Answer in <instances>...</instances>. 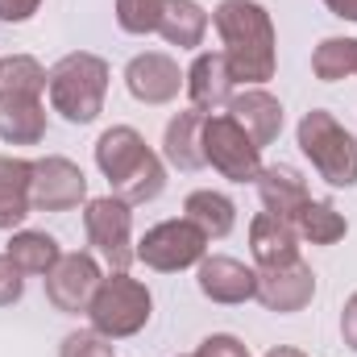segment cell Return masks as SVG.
Wrapping results in <instances>:
<instances>
[{
    "label": "cell",
    "mask_w": 357,
    "mask_h": 357,
    "mask_svg": "<svg viewBox=\"0 0 357 357\" xmlns=\"http://www.w3.org/2000/svg\"><path fill=\"white\" fill-rule=\"evenodd\" d=\"M158 33L178 46V50H195L208 33V13L195 4V0H162V21H158Z\"/></svg>",
    "instance_id": "cell-22"
},
{
    "label": "cell",
    "mask_w": 357,
    "mask_h": 357,
    "mask_svg": "<svg viewBox=\"0 0 357 357\" xmlns=\"http://www.w3.org/2000/svg\"><path fill=\"white\" fill-rule=\"evenodd\" d=\"M324 4H328L333 17H341V21H357V0H324Z\"/></svg>",
    "instance_id": "cell-33"
},
{
    "label": "cell",
    "mask_w": 357,
    "mask_h": 357,
    "mask_svg": "<svg viewBox=\"0 0 357 357\" xmlns=\"http://www.w3.org/2000/svg\"><path fill=\"white\" fill-rule=\"evenodd\" d=\"M8 262L21 270V274H50L54 262L63 258V250H59V241L50 237V233H38V229H21V233H13V241H8Z\"/></svg>",
    "instance_id": "cell-23"
},
{
    "label": "cell",
    "mask_w": 357,
    "mask_h": 357,
    "mask_svg": "<svg viewBox=\"0 0 357 357\" xmlns=\"http://www.w3.org/2000/svg\"><path fill=\"white\" fill-rule=\"evenodd\" d=\"M42 0H0V21H29Z\"/></svg>",
    "instance_id": "cell-31"
},
{
    "label": "cell",
    "mask_w": 357,
    "mask_h": 357,
    "mask_svg": "<svg viewBox=\"0 0 357 357\" xmlns=\"http://www.w3.org/2000/svg\"><path fill=\"white\" fill-rule=\"evenodd\" d=\"M295 233L303 237V241H312V245H337L345 233H349V225H345V216L328 204V199H307L299 212H295Z\"/></svg>",
    "instance_id": "cell-24"
},
{
    "label": "cell",
    "mask_w": 357,
    "mask_h": 357,
    "mask_svg": "<svg viewBox=\"0 0 357 357\" xmlns=\"http://www.w3.org/2000/svg\"><path fill=\"white\" fill-rule=\"evenodd\" d=\"M299 150L312 158L324 183L333 187H357V137L324 108L303 112L299 121Z\"/></svg>",
    "instance_id": "cell-5"
},
{
    "label": "cell",
    "mask_w": 357,
    "mask_h": 357,
    "mask_svg": "<svg viewBox=\"0 0 357 357\" xmlns=\"http://www.w3.org/2000/svg\"><path fill=\"white\" fill-rule=\"evenodd\" d=\"M29 183H33V162L0 158V229H17L29 216V208H33Z\"/></svg>",
    "instance_id": "cell-20"
},
{
    "label": "cell",
    "mask_w": 357,
    "mask_h": 357,
    "mask_svg": "<svg viewBox=\"0 0 357 357\" xmlns=\"http://www.w3.org/2000/svg\"><path fill=\"white\" fill-rule=\"evenodd\" d=\"M354 75H357V71H354Z\"/></svg>",
    "instance_id": "cell-35"
},
{
    "label": "cell",
    "mask_w": 357,
    "mask_h": 357,
    "mask_svg": "<svg viewBox=\"0 0 357 357\" xmlns=\"http://www.w3.org/2000/svg\"><path fill=\"white\" fill-rule=\"evenodd\" d=\"M299 233H295V225L291 220H282V216H254V225H250V254H254V262L258 270H270V266H282V262H295L299 258Z\"/></svg>",
    "instance_id": "cell-16"
},
{
    "label": "cell",
    "mask_w": 357,
    "mask_h": 357,
    "mask_svg": "<svg viewBox=\"0 0 357 357\" xmlns=\"http://www.w3.org/2000/svg\"><path fill=\"white\" fill-rule=\"evenodd\" d=\"M204 258H208V237L187 216L183 220H162V225L146 229V237L137 241V262H146L150 270H162V274L199 266Z\"/></svg>",
    "instance_id": "cell-8"
},
{
    "label": "cell",
    "mask_w": 357,
    "mask_h": 357,
    "mask_svg": "<svg viewBox=\"0 0 357 357\" xmlns=\"http://www.w3.org/2000/svg\"><path fill=\"white\" fill-rule=\"evenodd\" d=\"M195 357H250V349H245L237 337H229V333H212V337L199 341Z\"/></svg>",
    "instance_id": "cell-29"
},
{
    "label": "cell",
    "mask_w": 357,
    "mask_h": 357,
    "mask_svg": "<svg viewBox=\"0 0 357 357\" xmlns=\"http://www.w3.org/2000/svg\"><path fill=\"white\" fill-rule=\"evenodd\" d=\"M229 116L250 133V142H254L258 150H266L270 142L282 133V104H278L266 88L237 91V96L229 100Z\"/></svg>",
    "instance_id": "cell-14"
},
{
    "label": "cell",
    "mask_w": 357,
    "mask_h": 357,
    "mask_svg": "<svg viewBox=\"0 0 357 357\" xmlns=\"http://www.w3.org/2000/svg\"><path fill=\"white\" fill-rule=\"evenodd\" d=\"M199 291L212 303H250L258 299V270H250L237 258L212 254L199 262Z\"/></svg>",
    "instance_id": "cell-13"
},
{
    "label": "cell",
    "mask_w": 357,
    "mask_h": 357,
    "mask_svg": "<svg viewBox=\"0 0 357 357\" xmlns=\"http://www.w3.org/2000/svg\"><path fill=\"white\" fill-rule=\"evenodd\" d=\"M258 195H262V204H266L270 216H282V220H295V212L312 199L307 195V183L303 175L295 171V167H262V175H258Z\"/></svg>",
    "instance_id": "cell-19"
},
{
    "label": "cell",
    "mask_w": 357,
    "mask_h": 357,
    "mask_svg": "<svg viewBox=\"0 0 357 357\" xmlns=\"http://www.w3.org/2000/svg\"><path fill=\"white\" fill-rule=\"evenodd\" d=\"M0 137L8 146H38L46 137V108L38 96L0 91Z\"/></svg>",
    "instance_id": "cell-17"
},
{
    "label": "cell",
    "mask_w": 357,
    "mask_h": 357,
    "mask_svg": "<svg viewBox=\"0 0 357 357\" xmlns=\"http://www.w3.org/2000/svg\"><path fill=\"white\" fill-rule=\"evenodd\" d=\"M212 25L225 42V63L233 84H266L278 67V38L274 21L258 0H220Z\"/></svg>",
    "instance_id": "cell-1"
},
{
    "label": "cell",
    "mask_w": 357,
    "mask_h": 357,
    "mask_svg": "<svg viewBox=\"0 0 357 357\" xmlns=\"http://www.w3.org/2000/svg\"><path fill=\"white\" fill-rule=\"evenodd\" d=\"M341 337H345V345L357 354V291L345 299V312H341Z\"/></svg>",
    "instance_id": "cell-32"
},
{
    "label": "cell",
    "mask_w": 357,
    "mask_h": 357,
    "mask_svg": "<svg viewBox=\"0 0 357 357\" xmlns=\"http://www.w3.org/2000/svg\"><path fill=\"white\" fill-rule=\"evenodd\" d=\"M266 357H307V354H299V349H287V345H274Z\"/></svg>",
    "instance_id": "cell-34"
},
{
    "label": "cell",
    "mask_w": 357,
    "mask_h": 357,
    "mask_svg": "<svg viewBox=\"0 0 357 357\" xmlns=\"http://www.w3.org/2000/svg\"><path fill=\"white\" fill-rule=\"evenodd\" d=\"M50 104L63 121L71 125H91L104 112L108 96V63L96 54H67L50 67Z\"/></svg>",
    "instance_id": "cell-3"
},
{
    "label": "cell",
    "mask_w": 357,
    "mask_h": 357,
    "mask_svg": "<svg viewBox=\"0 0 357 357\" xmlns=\"http://www.w3.org/2000/svg\"><path fill=\"white\" fill-rule=\"evenodd\" d=\"M204 162L220 171L229 183H258L262 175V150L229 112L204 116Z\"/></svg>",
    "instance_id": "cell-6"
},
{
    "label": "cell",
    "mask_w": 357,
    "mask_h": 357,
    "mask_svg": "<svg viewBox=\"0 0 357 357\" xmlns=\"http://www.w3.org/2000/svg\"><path fill=\"white\" fill-rule=\"evenodd\" d=\"M29 199L38 212H67L79 208L88 199V175L71 162V158H42L33 162V183H29Z\"/></svg>",
    "instance_id": "cell-9"
},
{
    "label": "cell",
    "mask_w": 357,
    "mask_h": 357,
    "mask_svg": "<svg viewBox=\"0 0 357 357\" xmlns=\"http://www.w3.org/2000/svg\"><path fill=\"white\" fill-rule=\"evenodd\" d=\"M316 295V274L307 262H282V266L258 270V303L266 312L278 316H291V312H303Z\"/></svg>",
    "instance_id": "cell-11"
},
{
    "label": "cell",
    "mask_w": 357,
    "mask_h": 357,
    "mask_svg": "<svg viewBox=\"0 0 357 357\" xmlns=\"http://www.w3.org/2000/svg\"><path fill=\"white\" fill-rule=\"evenodd\" d=\"M96 167H100V175L108 178L112 195L125 199L129 208L158 199L162 187H167L162 158L146 146V137L133 125H112V129L100 133V142H96Z\"/></svg>",
    "instance_id": "cell-2"
},
{
    "label": "cell",
    "mask_w": 357,
    "mask_h": 357,
    "mask_svg": "<svg viewBox=\"0 0 357 357\" xmlns=\"http://www.w3.org/2000/svg\"><path fill=\"white\" fill-rule=\"evenodd\" d=\"M150 316H154V295L146 291V282L129 278L125 270H112L108 278H100L88 307V320L100 337L108 341L137 337L150 324Z\"/></svg>",
    "instance_id": "cell-4"
},
{
    "label": "cell",
    "mask_w": 357,
    "mask_h": 357,
    "mask_svg": "<svg viewBox=\"0 0 357 357\" xmlns=\"http://www.w3.org/2000/svg\"><path fill=\"white\" fill-rule=\"evenodd\" d=\"M59 357H112V345H108V337H100L96 328H91V333H71V337L63 341Z\"/></svg>",
    "instance_id": "cell-28"
},
{
    "label": "cell",
    "mask_w": 357,
    "mask_h": 357,
    "mask_svg": "<svg viewBox=\"0 0 357 357\" xmlns=\"http://www.w3.org/2000/svg\"><path fill=\"white\" fill-rule=\"evenodd\" d=\"M187 96H191V108L199 112H216L220 104L233 100V75H229V63H225V50H204L195 54L191 71H187Z\"/></svg>",
    "instance_id": "cell-15"
},
{
    "label": "cell",
    "mask_w": 357,
    "mask_h": 357,
    "mask_svg": "<svg viewBox=\"0 0 357 357\" xmlns=\"http://www.w3.org/2000/svg\"><path fill=\"white\" fill-rule=\"evenodd\" d=\"M204 116L208 112H199V108H187V112L171 116V125L162 133V154H167L171 167H178V171L208 167L204 162Z\"/></svg>",
    "instance_id": "cell-18"
},
{
    "label": "cell",
    "mask_w": 357,
    "mask_h": 357,
    "mask_svg": "<svg viewBox=\"0 0 357 357\" xmlns=\"http://www.w3.org/2000/svg\"><path fill=\"white\" fill-rule=\"evenodd\" d=\"M162 0H116V25L125 33H158Z\"/></svg>",
    "instance_id": "cell-27"
},
{
    "label": "cell",
    "mask_w": 357,
    "mask_h": 357,
    "mask_svg": "<svg viewBox=\"0 0 357 357\" xmlns=\"http://www.w3.org/2000/svg\"><path fill=\"white\" fill-rule=\"evenodd\" d=\"M50 88V71L29 59V54H13V59H0V91H13V96H38Z\"/></svg>",
    "instance_id": "cell-25"
},
{
    "label": "cell",
    "mask_w": 357,
    "mask_h": 357,
    "mask_svg": "<svg viewBox=\"0 0 357 357\" xmlns=\"http://www.w3.org/2000/svg\"><path fill=\"white\" fill-rule=\"evenodd\" d=\"M312 71L324 84H337L357 71V38H324L312 54Z\"/></svg>",
    "instance_id": "cell-26"
},
{
    "label": "cell",
    "mask_w": 357,
    "mask_h": 357,
    "mask_svg": "<svg viewBox=\"0 0 357 357\" xmlns=\"http://www.w3.org/2000/svg\"><path fill=\"white\" fill-rule=\"evenodd\" d=\"M183 212H187V220L191 225H199L204 229V237L212 241V237H229L233 233V225H237V204L225 195V191H191L187 199H183Z\"/></svg>",
    "instance_id": "cell-21"
},
{
    "label": "cell",
    "mask_w": 357,
    "mask_h": 357,
    "mask_svg": "<svg viewBox=\"0 0 357 357\" xmlns=\"http://www.w3.org/2000/svg\"><path fill=\"white\" fill-rule=\"evenodd\" d=\"M84 225H88V241L96 245V254L112 270H129L137 262L133 212H129L125 199H116V195H96V199H88Z\"/></svg>",
    "instance_id": "cell-7"
},
{
    "label": "cell",
    "mask_w": 357,
    "mask_h": 357,
    "mask_svg": "<svg viewBox=\"0 0 357 357\" xmlns=\"http://www.w3.org/2000/svg\"><path fill=\"white\" fill-rule=\"evenodd\" d=\"M100 262L91 258V254H63L54 270L46 274V299L59 307V312H67V316H79V312H88L91 307V295H96V287H100Z\"/></svg>",
    "instance_id": "cell-10"
},
{
    "label": "cell",
    "mask_w": 357,
    "mask_h": 357,
    "mask_svg": "<svg viewBox=\"0 0 357 357\" xmlns=\"http://www.w3.org/2000/svg\"><path fill=\"white\" fill-rule=\"evenodd\" d=\"M21 291H25V278H21V270L8 262V254H0V307L17 303V299H21Z\"/></svg>",
    "instance_id": "cell-30"
},
{
    "label": "cell",
    "mask_w": 357,
    "mask_h": 357,
    "mask_svg": "<svg viewBox=\"0 0 357 357\" xmlns=\"http://www.w3.org/2000/svg\"><path fill=\"white\" fill-rule=\"evenodd\" d=\"M183 84H187V75L178 71V63L171 54H158V50L137 54L125 67V88L142 104H171Z\"/></svg>",
    "instance_id": "cell-12"
}]
</instances>
